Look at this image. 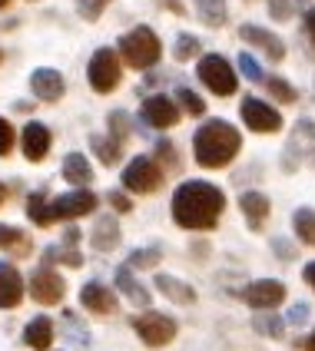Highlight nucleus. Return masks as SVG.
Returning <instances> with one entry per match:
<instances>
[{"instance_id": "obj_1", "label": "nucleus", "mask_w": 315, "mask_h": 351, "mask_svg": "<svg viewBox=\"0 0 315 351\" xmlns=\"http://www.w3.org/2000/svg\"><path fill=\"white\" fill-rule=\"evenodd\" d=\"M222 206H226V195L219 186L202 182V179H189L173 195V219L183 229H213Z\"/></svg>"}, {"instance_id": "obj_2", "label": "nucleus", "mask_w": 315, "mask_h": 351, "mask_svg": "<svg viewBox=\"0 0 315 351\" xmlns=\"http://www.w3.org/2000/svg\"><path fill=\"white\" fill-rule=\"evenodd\" d=\"M242 146V136H239L236 126H229L226 119H209L202 123L193 136V149H196V162L206 166V169H219L226 162H233V156Z\"/></svg>"}, {"instance_id": "obj_3", "label": "nucleus", "mask_w": 315, "mask_h": 351, "mask_svg": "<svg viewBox=\"0 0 315 351\" xmlns=\"http://www.w3.org/2000/svg\"><path fill=\"white\" fill-rule=\"evenodd\" d=\"M97 209V195L86 193V189H77V193H63L57 199H47L40 193H34L27 199V215L37 222V226H50V222H63V219H77V215H86Z\"/></svg>"}, {"instance_id": "obj_4", "label": "nucleus", "mask_w": 315, "mask_h": 351, "mask_svg": "<svg viewBox=\"0 0 315 351\" xmlns=\"http://www.w3.org/2000/svg\"><path fill=\"white\" fill-rule=\"evenodd\" d=\"M163 47H159V37L150 30V27H137L130 34L119 37V57L126 60L133 70H150L159 60Z\"/></svg>"}, {"instance_id": "obj_5", "label": "nucleus", "mask_w": 315, "mask_h": 351, "mask_svg": "<svg viewBox=\"0 0 315 351\" xmlns=\"http://www.w3.org/2000/svg\"><path fill=\"white\" fill-rule=\"evenodd\" d=\"M199 80L206 90H213L216 97H233L236 93V73L219 53H209V57L199 60Z\"/></svg>"}, {"instance_id": "obj_6", "label": "nucleus", "mask_w": 315, "mask_h": 351, "mask_svg": "<svg viewBox=\"0 0 315 351\" xmlns=\"http://www.w3.org/2000/svg\"><path fill=\"white\" fill-rule=\"evenodd\" d=\"M163 182V169L150 156H133L123 169V186L130 193H153Z\"/></svg>"}, {"instance_id": "obj_7", "label": "nucleus", "mask_w": 315, "mask_h": 351, "mask_svg": "<svg viewBox=\"0 0 315 351\" xmlns=\"http://www.w3.org/2000/svg\"><path fill=\"white\" fill-rule=\"evenodd\" d=\"M133 332H137L150 348H163V345H170V341L176 338V322L159 312H150V315L133 318Z\"/></svg>"}, {"instance_id": "obj_8", "label": "nucleus", "mask_w": 315, "mask_h": 351, "mask_svg": "<svg viewBox=\"0 0 315 351\" xmlns=\"http://www.w3.org/2000/svg\"><path fill=\"white\" fill-rule=\"evenodd\" d=\"M86 77H90V86H93L97 93H110V90L119 83V57H117V50H110V47L97 50L93 60H90Z\"/></svg>"}, {"instance_id": "obj_9", "label": "nucleus", "mask_w": 315, "mask_h": 351, "mask_svg": "<svg viewBox=\"0 0 315 351\" xmlns=\"http://www.w3.org/2000/svg\"><path fill=\"white\" fill-rule=\"evenodd\" d=\"M242 119L256 133H279L282 130V117H279L272 106H266L262 99H253V97L242 99Z\"/></svg>"}, {"instance_id": "obj_10", "label": "nucleus", "mask_w": 315, "mask_h": 351, "mask_svg": "<svg viewBox=\"0 0 315 351\" xmlns=\"http://www.w3.org/2000/svg\"><path fill=\"white\" fill-rule=\"evenodd\" d=\"M242 298H246L256 312H272L276 305L285 302V285H282V282H272V278H266V282H253V285L242 292Z\"/></svg>"}, {"instance_id": "obj_11", "label": "nucleus", "mask_w": 315, "mask_h": 351, "mask_svg": "<svg viewBox=\"0 0 315 351\" xmlns=\"http://www.w3.org/2000/svg\"><path fill=\"white\" fill-rule=\"evenodd\" d=\"M30 295L37 298L40 305H57L63 298V278L50 265H43V269L30 275Z\"/></svg>"}, {"instance_id": "obj_12", "label": "nucleus", "mask_w": 315, "mask_h": 351, "mask_svg": "<svg viewBox=\"0 0 315 351\" xmlns=\"http://www.w3.org/2000/svg\"><path fill=\"white\" fill-rule=\"evenodd\" d=\"M139 117L146 119L150 126H156V130H170V126L179 119V110L173 106L170 97H150V99H143Z\"/></svg>"}, {"instance_id": "obj_13", "label": "nucleus", "mask_w": 315, "mask_h": 351, "mask_svg": "<svg viewBox=\"0 0 315 351\" xmlns=\"http://www.w3.org/2000/svg\"><path fill=\"white\" fill-rule=\"evenodd\" d=\"M23 298V278L10 262H0V308H17Z\"/></svg>"}, {"instance_id": "obj_14", "label": "nucleus", "mask_w": 315, "mask_h": 351, "mask_svg": "<svg viewBox=\"0 0 315 351\" xmlns=\"http://www.w3.org/2000/svg\"><path fill=\"white\" fill-rule=\"evenodd\" d=\"M50 149V130L43 123H27L23 126V156L30 162H40Z\"/></svg>"}, {"instance_id": "obj_15", "label": "nucleus", "mask_w": 315, "mask_h": 351, "mask_svg": "<svg viewBox=\"0 0 315 351\" xmlns=\"http://www.w3.org/2000/svg\"><path fill=\"white\" fill-rule=\"evenodd\" d=\"M80 305H86L90 312H97V315H113L117 312V298H113V292H110L106 285H100V282L83 285V292H80Z\"/></svg>"}, {"instance_id": "obj_16", "label": "nucleus", "mask_w": 315, "mask_h": 351, "mask_svg": "<svg viewBox=\"0 0 315 351\" xmlns=\"http://www.w3.org/2000/svg\"><path fill=\"white\" fill-rule=\"evenodd\" d=\"M239 37L249 40V43H256V47H262V50L269 53V60H276V63L285 57V47H282V40H279L276 34H269V30H262V27L246 23V27H239Z\"/></svg>"}, {"instance_id": "obj_17", "label": "nucleus", "mask_w": 315, "mask_h": 351, "mask_svg": "<svg viewBox=\"0 0 315 351\" xmlns=\"http://www.w3.org/2000/svg\"><path fill=\"white\" fill-rule=\"evenodd\" d=\"M30 90H34L40 99L54 103V99L63 97V77H60L57 70H34V77H30Z\"/></svg>"}, {"instance_id": "obj_18", "label": "nucleus", "mask_w": 315, "mask_h": 351, "mask_svg": "<svg viewBox=\"0 0 315 351\" xmlns=\"http://www.w3.org/2000/svg\"><path fill=\"white\" fill-rule=\"evenodd\" d=\"M239 209L249 219V229H262V222L269 215V199L262 193H242L239 195Z\"/></svg>"}, {"instance_id": "obj_19", "label": "nucleus", "mask_w": 315, "mask_h": 351, "mask_svg": "<svg viewBox=\"0 0 315 351\" xmlns=\"http://www.w3.org/2000/svg\"><path fill=\"white\" fill-rule=\"evenodd\" d=\"M153 282H156L159 292L166 295L170 302H176V305H193V302H196V292H193V289H189L186 282L173 278V275H156Z\"/></svg>"}, {"instance_id": "obj_20", "label": "nucleus", "mask_w": 315, "mask_h": 351, "mask_svg": "<svg viewBox=\"0 0 315 351\" xmlns=\"http://www.w3.org/2000/svg\"><path fill=\"white\" fill-rule=\"evenodd\" d=\"M23 341L34 351H47L50 341H54V322H50V318H34V322L27 325V332H23Z\"/></svg>"}, {"instance_id": "obj_21", "label": "nucleus", "mask_w": 315, "mask_h": 351, "mask_svg": "<svg viewBox=\"0 0 315 351\" xmlns=\"http://www.w3.org/2000/svg\"><path fill=\"white\" fill-rule=\"evenodd\" d=\"M63 176H67V182H73V186H86V182L93 179V169H90L86 156L70 153V156L63 159Z\"/></svg>"}, {"instance_id": "obj_22", "label": "nucleus", "mask_w": 315, "mask_h": 351, "mask_svg": "<svg viewBox=\"0 0 315 351\" xmlns=\"http://www.w3.org/2000/svg\"><path fill=\"white\" fill-rule=\"evenodd\" d=\"M117 242H119V226L113 219H100L97 229H93V249L97 252H110Z\"/></svg>"}, {"instance_id": "obj_23", "label": "nucleus", "mask_w": 315, "mask_h": 351, "mask_svg": "<svg viewBox=\"0 0 315 351\" xmlns=\"http://www.w3.org/2000/svg\"><path fill=\"white\" fill-rule=\"evenodd\" d=\"M117 289L126 295V298H133L137 305H150V295L143 292V285L133 278V272H130V269H117Z\"/></svg>"}, {"instance_id": "obj_24", "label": "nucleus", "mask_w": 315, "mask_h": 351, "mask_svg": "<svg viewBox=\"0 0 315 351\" xmlns=\"http://www.w3.org/2000/svg\"><path fill=\"white\" fill-rule=\"evenodd\" d=\"M199 3V17L209 27H222L226 23V0H196Z\"/></svg>"}, {"instance_id": "obj_25", "label": "nucleus", "mask_w": 315, "mask_h": 351, "mask_svg": "<svg viewBox=\"0 0 315 351\" xmlns=\"http://www.w3.org/2000/svg\"><path fill=\"white\" fill-rule=\"evenodd\" d=\"M292 226H296V235L305 245H315V213L312 209H299V213L292 215Z\"/></svg>"}, {"instance_id": "obj_26", "label": "nucleus", "mask_w": 315, "mask_h": 351, "mask_svg": "<svg viewBox=\"0 0 315 351\" xmlns=\"http://www.w3.org/2000/svg\"><path fill=\"white\" fill-rule=\"evenodd\" d=\"M93 153L100 156V162L113 166V162L119 159V139H113V136H93Z\"/></svg>"}, {"instance_id": "obj_27", "label": "nucleus", "mask_w": 315, "mask_h": 351, "mask_svg": "<svg viewBox=\"0 0 315 351\" xmlns=\"http://www.w3.org/2000/svg\"><path fill=\"white\" fill-rule=\"evenodd\" d=\"M253 328H256L259 335H269V338H282V328H285V325H282V318H276V315L272 312H259L256 318H253Z\"/></svg>"}, {"instance_id": "obj_28", "label": "nucleus", "mask_w": 315, "mask_h": 351, "mask_svg": "<svg viewBox=\"0 0 315 351\" xmlns=\"http://www.w3.org/2000/svg\"><path fill=\"white\" fill-rule=\"evenodd\" d=\"M176 97H179V103H183V110H186L189 117H202V113H206V103H202V99H199L196 93L189 90V86H179V90H176Z\"/></svg>"}, {"instance_id": "obj_29", "label": "nucleus", "mask_w": 315, "mask_h": 351, "mask_svg": "<svg viewBox=\"0 0 315 351\" xmlns=\"http://www.w3.org/2000/svg\"><path fill=\"white\" fill-rule=\"evenodd\" d=\"M47 262H67V265H83V255L73 252V249H67V245H50L47 252H43Z\"/></svg>"}, {"instance_id": "obj_30", "label": "nucleus", "mask_w": 315, "mask_h": 351, "mask_svg": "<svg viewBox=\"0 0 315 351\" xmlns=\"http://www.w3.org/2000/svg\"><path fill=\"white\" fill-rule=\"evenodd\" d=\"M266 90H269V93H272L276 99H282V103H292V99H296V90H292L285 80H279V77H269V80H266Z\"/></svg>"}, {"instance_id": "obj_31", "label": "nucleus", "mask_w": 315, "mask_h": 351, "mask_svg": "<svg viewBox=\"0 0 315 351\" xmlns=\"http://www.w3.org/2000/svg\"><path fill=\"white\" fill-rule=\"evenodd\" d=\"M20 245H27V235L14 226H0V249H20Z\"/></svg>"}, {"instance_id": "obj_32", "label": "nucleus", "mask_w": 315, "mask_h": 351, "mask_svg": "<svg viewBox=\"0 0 315 351\" xmlns=\"http://www.w3.org/2000/svg\"><path fill=\"white\" fill-rule=\"evenodd\" d=\"M173 53H176L179 63H183V60H189V57H196L199 53V40L189 37V34H183V37L176 40V50H173Z\"/></svg>"}, {"instance_id": "obj_33", "label": "nucleus", "mask_w": 315, "mask_h": 351, "mask_svg": "<svg viewBox=\"0 0 315 351\" xmlns=\"http://www.w3.org/2000/svg\"><path fill=\"white\" fill-rule=\"evenodd\" d=\"M239 70H242V77L246 80H253V83H262V70H259V63L256 57H249V53H239Z\"/></svg>"}, {"instance_id": "obj_34", "label": "nucleus", "mask_w": 315, "mask_h": 351, "mask_svg": "<svg viewBox=\"0 0 315 351\" xmlns=\"http://www.w3.org/2000/svg\"><path fill=\"white\" fill-rule=\"evenodd\" d=\"M159 249H139V252H133L130 255V265H133V269H150V265H156L159 262Z\"/></svg>"}, {"instance_id": "obj_35", "label": "nucleus", "mask_w": 315, "mask_h": 351, "mask_svg": "<svg viewBox=\"0 0 315 351\" xmlns=\"http://www.w3.org/2000/svg\"><path fill=\"white\" fill-rule=\"evenodd\" d=\"M305 136H309V146H296V143H289V153H285V162H289V159L296 156L299 149H305V153H309V162L315 166V126H312V123H305Z\"/></svg>"}, {"instance_id": "obj_36", "label": "nucleus", "mask_w": 315, "mask_h": 351, "mask_svg": "<svg viewBox=\"0 0 315 351\" xmlns=\"http://www.w3.org/2000/svg\"><path fill=\"white\" fill-rule=\"evenodd\" d=\"M67 328H70L67 338H70L73 345H86V341H90V335H86V328H83V322L77 325V318H73V315H67Z\"/></svg>"}, {"instance_id": "obj_37", "label": "nucleus", "mask_w": 315, "mask_h": 351, "mask_svg": "<svg viewBox=\"0 0 315 351\" xmlns=\"http://www.w3.org/2000/svg\"><path fill=\"white\" fill-rule=\"evenodd\" d=\"M126 130H130V123H126V113H113L110 117V133H113V139H126Z\"/></svg>"}, {"instance_id": "obj_38", "label": "nucleus", "mask_w": 315, "mask_h": 351, "mask_svg": "<svg viewBox=\"0 0 315 351\" xmlns=\"http://www.w3.org/2000/svg\"><path fill=\"white\" fill-rule=\"evenodd\" d=\"M10 146H14V130H10L7 119H0V156H7Z\"/></svg>"}, {"instance_id": "obj_39", "label": "nucleus", "mask_w": 315, "mask_h": 351, "mask_svg": "<svg viewBox=\"0 0 315 351\" xmlns=\"http://www.w3.org/2000/svg\"><path fill=\"white\" fill-rule=\"evenodd\" d=\"M269 7H272V17H276V20H289L292 7H296V0H272Z\"/></svg>"}, {"instance_id": "obj_40", "label": "nucleus", "mask_w": 315, "mask_h": 351, "mask_svg": "<svg viewBox=\"0 0 315 351\" xmlns=\"http://www.w3.org/2000/svg\"><path fill=\"white\" fill-rule=\"evenodd\" d=\"M103 3H110V0H80V10H83V17L86 20H97Z\"/></svg>"}, {"instance_id": "obj_41", "label": "nucleus", "mask_w": 315, "mask_h": 351, "mask_svg": "<svg viewBox=\"0 0 315 351\" xmlns=\"http://www.w3.org/2000/svg\"><path fill=\"white\" fill-rule=\"evenodd\" d=\"M289 322H292V325H305V322H309V305H305V302H296L292 312H289Z\"/></svg>"}, {"instance_id": "obj_42", "label": "nucleus", "mask_w": 315, "mask_h": 351, "mask_svg": "<svg viewBox=\"0 0 315 351\" xmlns=\"http://www.w3.org/2000/svg\"><path fill=\"white\" fill-rule=\"evenodd\" d=\"M106 199L113 202V209H117V213H130V199H126L123 193H110Z\"/></svg>"}, {"instance_id": "obj_43", "label": "nucleus", "mask_w": 315, "mask_h": 351, "mask_svg": "<svg viewBox=\"0 0 315 351\" xmlns=\"http://www.w3.org/2000/svg\"><path fill=\"white\" fill-rule=\"evenodd\" d=\"M272 245L279 249V258H296V249H289V242H285V239H276Z\"/></svg>"}, {"instance_id": "obj_44", "label": "nucleus", "mask_w": 315, "mask_h": 351, "mask_svg": "<svg viewBox=\"0 0 315 351\" xmlns=\"http://www.w3.org/2000/svg\"><path fill=\"white\" fill-rule=\"evenodd\" d=\"M305 30H309V37L315 43V10H305Z\"/></svg>"}, {"instance_id": "obj_45", "label": "nucleus", "mask_w": 315, "mask_h": 351, "mask_svg": "<svg viewBox=\"0 0 315 351\" xmlns=\"http://www.w3.org/2000/svg\"><path fill=\"white\" fill-rule=\"evenodd\" d=\"M305 282L315 289V262H309V265H305Z\"/></svg>"}, {"instance_id": "obj_46", "label": "nucleus", "mask_w": 315, "mask_h": 351, "mask_svg": "<svg viewBox=\"0 0 315 351\" xmlns=\"http://www.w3.org/2000/svg\"><path fill=\"white\" fill-rule=\"evenodd\" d=\"M159 3H163V7H170V10H176V14L183 10V7H179V0H159Z\"/></svg>"}, {"instance_id": "obj_47", "label": "nucleus", "mask_w": 315, "mask_h": 351, "mask_svg": "<svg viewBox=\"0 0 315 351\" xmlns=\"http://www.w3.org/2000/svg\"><path fill=\"white\" fill-rule=\"evenodd\" d=\"M305 348H309V351H315V332H312V338L305 341Z\"/></svg>"}, {"instance_id": "obj_48", "label": "nucleus", "mask_w": 315, "mask_h": 351, "mask_svg": "<svg viewBox=\"0 0 315 351\" xmlns=\"http://www.w3.org/2000/svg\"><path fill=\"white\" fill-rule=\"evenodd\" d=\"M3 195H7V189H3V186H0V202H3Z\"/></svg>"}, {"instance_id": "obj_49", "label": "nucleus", "mask_w": 315, "mask_h": 351, "mask_svg": "<svg viewBox=\"0 0 315 351\" xmlns=\"http://www.w3.org/2000/svg\"><path fill=\"white\" fill-rule=\"evenodd\" d=\"M3 3H7V0H0V7H3Z\"/></svg>"}, {"instance_id": "obj_50", "label": "nucleus", "mask_w": 315, "mask_h": 351, "mask_svg": "<svg viewBox=\"0 0 315 351\" xmlns=\"http://www.w3.org/2000/svg\"><path fill=\"white\" fill-rule=\"evenodd\" d=\"M0 60H3V53H0Z\"/></svg>"}]
</instances>
